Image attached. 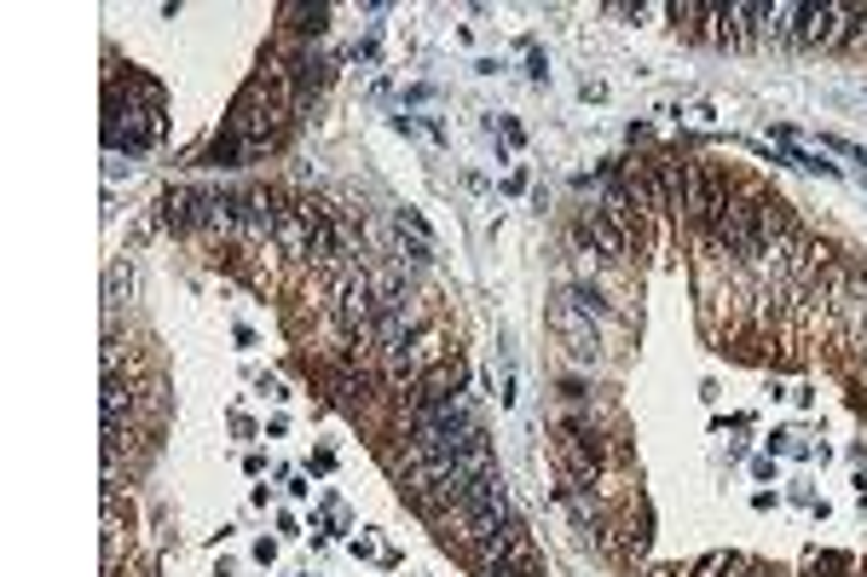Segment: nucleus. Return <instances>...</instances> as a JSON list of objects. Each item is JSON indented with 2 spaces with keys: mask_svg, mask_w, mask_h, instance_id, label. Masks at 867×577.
<instances>
[{
  "mask_svg": "<svg viewBox=\"0 0 867 577\" xmlns=\"http://www.w3.org/2000/svg\"><path fill=\"white\" fill-rule=\"evenodd\" d=\"M764 191L758 185H734L729 191V202H723V214H717V243H729V254H741V260H752L758 266V254H764Z\"/></svg>",
  "mask_w": 867,
  "mask_h": 577,
  "instance_id": "f257e3e1",
  "label": "nucleus"
},
{
  "mask_svg": "<svg viewBox=\"0 0 867 577\" xmlns=\"http://www.w3.org/2000/svg\"><path fill=\"white\" fill-rule=\"evenodd\" d=\"M549 329L561 335V347L573 352L579 364H596V352H602V329L590 324V312H584V301L573 289H561L556 301H549Z\"/></svg>",
  "mask_w": 867,
  "mask_h": 577,
  "instance_id": "f03ea898",
  "label": "nucleus"
},
{
  "mask_svg": "<svg viewBox=\"0 0 867 577\" xmlns=\"http://www.w3.org/2000/svg\"><path fill=\"white\" fill-rule=\"evenodd\" d=\"M729 191H734V179L723 174V167L689 156V191H682V214L699 219V226H717V214H723Z\"/></svg>",
  "mask_w": 867,
  "mask_h": 577,
  "instance_id": "7ed1b4c3",
  "label": "nucleus"
},
{
  "mask_svg": "<svg viewBox=\"0 0 867 577\" xmlns=\"http://www.w3.org/2000/svg\"><path fill=\"white\" fill-rule=\"evenodd\" d=\"M579 237L602 260H624V254H631V243H636V219L631 214H614V209H602V202H596V209L579 214Z\"/></svg>",
  "mask_w": 867,
  "mask_h": 577,
  "instance_id": "20e7f679",
  "label": "nucleus"
},
{
  "mask_svg": "<svg viewBox=\"0 0 867 577\" xmlns=\"http://www.w3.org/2000/svg\"><path fill=\"white\" fill-rule=\"evenodd\" d=\"M556 456H561V479L567 486H590L596 479V468H602V439L590 434L584 422H561V439H556Z\"/></svg>",
  "mask_w": 867,
  "mask_h": 577,
  "instance_id": "39448f33",
  "label": "nucleus"
},
{
  "mask_svg": "<svg viewBox=\"0 0 867 577\" xmlns=\"http://www.w3.org/2000/svg\"><path fill=\"white\" fill-rule=\"evenodd\" d=\"M804 577H867L862 561H851V554H809Z\"/></svg>",
  "mask_w": 867,
  "mask_h": 577,
  "instance_id": "423d86ee",
  "label": "nucleus"
},
{
  "mask_svg": "<svg viewBox=\"0 0 867 577\" xmlns=\"http://www.w3.org/2000/svg\"><path fill=\"white\" fill-rule=\"evenodd\" d=\"M798 12L804 7H787V0H781V7H764V35H781V41H787V35H798V24H792Z\"/></svg>",
  "mask_w": 867,
  "mask_h": 577,
  "instance_id": "0eeeda50",
  "label": "nucleus"
},
{
  "mask_svg": "<svg viewBox=\"0 0 867 577\" xmlns=\"http://www.w3.org/2000/svg\"><path fill=\"white\" fill-rule=\"evenodd\" d=\"M787 162H798V167H809V174H821V179H839V162H827L821 151H804V145H792Z\"/></svg>",
  "mask_w": 867,
  "mask_h": 577,
  "instance_id": "6e6552de",
  "label": "nucleus"
},
{
  "mask_svg": "<svg viewBox=\"0 0 867 577\" xmlns=\"http://www.w3.org/2000/svg\"><path fill=\"white\" fill-rule=\"evenodd\" d=\"M821 151H844V156L867 162V145H856V139H839V134H827V139H821Z\"/></svg>",
  "mask_w": 867,
  "mask_h": 577,
  "instance_id": "1a4fd4ad",
  "label": "nucleus"
},
{
  "mask_svg": "<svg viewBox=\"0 0 867 577\" xmlns=\"http://www.w3.org/2000/svg\"><path fill=\"white\" fill-rule=\"evenodd\" d=\"M527 76H532V81H549V64H544V52H532V59H527Z\"/></svg>",
  "mask_w": 867,
  "mask_h": 577,
  "instance_id": "9d476101",
  "label": "nucleus"
},
{
  "mask_svg": "<svg viewBox=\"0 0 867 577\" xmlns=\"http://www.w3.org/2000/svg\"><path fill=\"white\" fill-rule=\"evenodd\" d=\"M579 99H584V104H602V99H607V87H602V81H584V87H579Z\"/></svg>",
  "mask_w": 867,
  "mask_h": 577,
  "instance_id": "9b49d317",
  "label": "nucleus"
},
{
  "mask_svg": "<svg viewBox=\"0 0 867 577\" xmlns=\"http://www.w3.org/2000/svg\"><path fill=\"white\" fill-rule=\"evenodd\" d=\"M648 577H682V572H677V566H654Z\"/></svg>",
  "mask_w": 867,
  "mask_h": 577,
  "instance_id": "f8f14e48",
  "label": "nucleus"
},
{
  "mask_svg": "<svg viewBox=\"0 0 867 577\" xmlns=\"http://www.w3.org/2000/svg\"><path fill=\"white\" fill-rule=\"evenodd\" d=\"M862 572H867V566H862Z\"/></svg>",
  "mask_w": 867,
  "mask_h": 577,
  "instance_id": "ddd939ff",
  "label": "nucleus"
}]
</instances>
